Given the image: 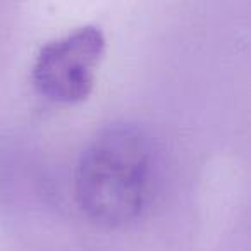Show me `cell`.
Segmentation results:
<instances>
[{"label": "cell", "instance_id": "cell-1", "mask_svg": "<svg viewBox=\"0 0 251 251\" xmlns=\"http://www.w3.org/2000/svg\"><path fill=\"white\" fill-rule=\"evenodd\" d=\"M153 150L138 126L114 122L83 148L74 171V198L88 220L117 229L133 224L150 201Z\"/></svg>", "mask_w": 251, "mask_h": 251}, {"label": "cell", "instance_id": "cell-2", "mask_svg": "<svg viewBox=\"0 0 251 251\" xmlns=\"http://www.w3.org/2000/svg\"><path fill=\"white\" fill-rule=\"evenodd\" d=\"M105 50L107 40L97 26H81L52 40L35 59L33 86L52 103H83L95 88Z\"/></svg>", "mask_w": 251, "mask_h": 251}]
</instances>
